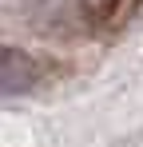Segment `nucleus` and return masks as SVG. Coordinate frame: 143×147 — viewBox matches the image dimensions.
Masks as SVG:
<instances>
[{
    "mask_svg": "<svg viewBox=\"0 0 143 147\" xmlns=\"http://www.w3.org/2000/svg\"><path fill=\"white\" fill-rule=\"evenodd\" d=\"M143 16V0H68L60 8V28L80 36H111Z\"/></svg>",
    "mask_w": 143,
    "mask_h": 147,
    "instance_id": "nucleus-1",
    "label": "nucleus"
}]
</instances>
